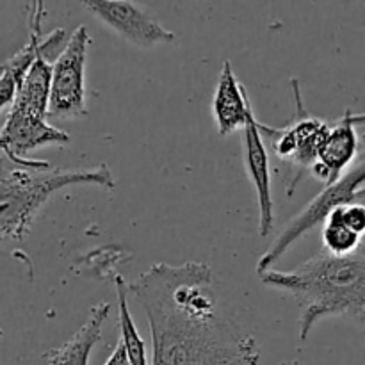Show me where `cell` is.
<instances>
[{
	"label": "cell",
	"instance_id": "ba28073f",
	"mask_svg": "<svg viewBox=\"0 0 365 365\" xmlns=\"http://www.w3.org/2000/svg\"><path fill=\"white\" fill-rule=\"evenodd\" d=\"M84 9L113 29L116 34L141 48L175 41V34L163 27L145 9L127 0H86Z\"/></svg>",
	"mask_w": 365,
	"mask_h": 365
},
{
	"label": "cell",
	"instance_id": "5b68a950",
	"mask_svg": "<svg viewBox=\"0 0 365 365\" xmlns=\"http://www.w3.org/2000/svg\"><path fill=\"white\" fill-rule=\"evenodd\" d=\"M362 198H365V150L360 152L359 159L335 184L327 185L316 198L310 200L309 205L302 212L296 214L294 220L278 234L273 245L257 262V274L273 269L274 264L289 252V248L298 239L309 234L316 225L324 223L331 210L349 205V203H356Z\"/></svg>",
	"mask_w": 365,
	"mask_h": 365
},
{
	"label": "cell",
	"instance_id": "9c48e42d",
	"mask_svg": "<svg viewBox=\"0 0 365 365\" xmlns=\"http://www.w3.org/2000/svg\"><path fill=\"white\" fill-rule=\"evenodd\" d=\"M359 125H365V113L356 114L351 109H346L331 125L330 135L319 153V163L312 170L314 177L324 182V185L335 184L359 159Z\"/></svg>",
	"mask_w": 365,
	"mask_h": 365
},
{
	"label": "cell",
	"instance_id": "4fadbf2b",
	"mask_svg": "<svg viewBox=\"0 0 365 365\" xmlns=\"http://www.w3.org/2000/svg\"><path fill=\"white\" fill-rule=\"evenodd\" d=\"M109 314L110 305L107 302L93 305L88 319L78 331H75L73 337L43 353L46 365H89V356L96 342L102 339V328Z\"/></svg>",
	"mask_w": 365,
	"mask_h": 365
},
{
	"label": "cell",
	"instance_id": "e0dca14e",
	"mask_svg": "<svg viewBox=\"0 0 365 365\" xmlns=\"http://www.w3.org/2000/svg\"><path fill=\"white\" fill-rule=\"evenodd\" d=\"M103 365H130V360H128V353H127V348H125L123 341H118L116 348H114V351L110 353V356L107 359V362Z\"/></svg>",
	"mask_w": 365,
	"mask_h": 365
},
{
	"label": "cell",
	"instance_id": "2e32d148",
	"mask_svg": "<svg viewBox=\"0 0 365 365\" xmlns=\"http://www.w3.org/2000/svg\"><path fill=\"white\" fill-rule=\"evenodd\" d=\"M330 214H335L342 223L348 228H351L353 232H356L359 235L365 237V205L364 203H349V205L339 207V209L331 210ZM328 214V216H330Z\"/></svg>",
	"mask_w": 365,
	"mask_h": 365
},
{
	"label": "cell",
	"instance_id": "7a4b0ae2",
	"mask_svg": "<svg viewBox=\"0 0 365 365\" xmlns=\"http://www.w3.org/2000/svg\"><path fill=\"white\" fill-rule=\"evenodd\" d=\"M259 277L269 287L292 296L303 309L299 342L309 339L323 317L346 316L365 323V237L349 255L335 257L321 250L296 269H267Z\"/></svg>",
	"mask_w": 365,
	"mask_h": 365
},
{
	"label": "cell",
	"instance_id": "8fae6325",
	"mask_svg": "<svg viewBox=\"0 0 365 365\" xmlns=\"http://www.w3.org/2000/svg\"><path fill=\"white\" fill-rule=\"evenodd\" d=\"M43 21H45V4L31 2L27 45L2 64V75H0V107L2 109L13 106L29 70L45 46L46 36L43 34Z\"/></svg>",
	"mask_w": 365,
	"mask_h": 365
},
{
	"label": "cell",
	"instance_id": "ac0fdd59",
	"mask_svg": "<svg viewBox=\"0 0 365 365\" xmlns=\"http://www.w3.org/2000/svg\"><path fill=\"white\" fill-rule=\"evenodd\" d=\"M280 365H303V364L298 362V360H292V362H285V364H280Z\"/></svg>",
	"mask_w": 365,
	"mask_h": 365
},
{
	"label": "cell",
	"instance_id": "52a82bcc",
	"mask_svg": "<svg viewBox=\"0 0 365 365\" xmlns=\"http://www.w3.org/2000/svg\"><path fill=\"white\" fill-rule=\"evenodd\" d=\"M70 141V134L50 125L46 118L34 116L14 107L7 113L0 134V148L4 155L24 170L34 171L50 170L52 166L48 160L29 159V152L48 145H68Z\"/></svg>",
	"mask_w": 365,
	"mask_h": 365
},
{
	"label": "cell",
	"instance_id": "9a60e30c",
	"mask_svg": "<svg viewBox=\"0 0 365 365\" xmlns=\"http://www.w3.org/2000/svg\"><path fill=\"white\" fill-rule=\"evenodd\" d=\"M321 239H323V250L330 255L344 257L355 252L360 245H362L364 237L353 232L351 228L346 227L335 214L324 220L323 232H321Z\"/></svg>",
	"mask_w": 365,
	"mask_h": 365
},
{
	"label": "cell",
	"instance_id": "30bf717a",
	"mask_svg": "<svg viewBox=\"0 0 365 365\" xmlns=\"http://www.w3.org/2000/svg\"><path fill=\"white\" fill-rule=\"evenodd\" d=\"M245 164L253 189H255L257 207H259V232L262 237H267L274 228L269 153L266 148V139L260 130V123L257 121L253 110L245 127Z\"/></svg>",
	"mask_w": 365,
	"mask_h": 365
},
{
	"label": "cell",
	"instance_id": "7c38bea8",
	"mask_svg": "<svg viewBox=\"0 0 365 365\" xmlns=\"http://www.w3.org/2000/svg\"><path fill=\"white\" fill-rule=\"evenodd\" d=\"M252 110V100L245 84L239 82L230 61H225L212 98V114L217 132L221 135H228L239 128H245Z\"/></svg>",
	"mask_w": 365,
	"mask_h": 365
},
{
	"label": "cell",
	"instance_id": "277c9868",
	"mask_svg": "<svg viewBox=\"0 0 365 365\" xmlns=\"http://www.w3.org/2000/svg\"><path fill=\"white\" fill-rule=\"evenodd\" d=\"M291 88L296 107L292 120L285 127H269V125L260 123L264 139L271 143L277 159L289 164V170H291L289 196L294 195L299 180L319 163V153L331 130V125L328 121L309 113L303 103L298 78H291Z\"/></svg>",
	"mask_w": 365,
	"mask_h": 365
},
{
	"label": "cell",
	"instance_id": "5bb4252c",
	"mask_svg": "<svg viewBox=\"0 0 365 365\" xmlns=\"http://www.w3.org/2000/svg\"><path fill=\"white\" fill-rule=\"evenodd\" d=\"M114 289H116V299H118V324H120L121 341H123L125 348H127L128 360L130 365H152L146 355V344L143 337L139 335L138 327H135L134 319H132L130 309H128V284L123 280L121 274H114L113 278Z\"/></svg>",
	"mask_w": 365,
	"mask_h": 365
},
{
	"label": "cell",
	"instance_id": "8992f818",
	"mask_svg": "<svg viewBox=\"0 0 365 365\" xmlns=\"http://www.w3.org/2000/svg\"><path fill=\"white\" fill-rule=\"evenodd\" d=\"M91 45L86 25H78L68 38L66 46L53 61L48 118L75 120L88 114L86 103V64Z\"/></svg>",
	"mask_w": 365,
	"mask_h": 365
},
{
	"label": "cell",
	"instance_id": "3957f363",
	"mask_svg": "<svg viewBox=\"0 0 365 365\" xmlns=\"http://www.w3.org/2000/svg\"><path fill=\"white\" fill-rule=\"evenodd\" d=\"M70 185L116 187L113 171L102 163L81 170H4L0 178V232L4 239L21 241L31 232L36 216L53 192Z\"/></svg>",
	"mask_w": 365,
	"mask_h": 365
},
{
	"label": "cell",
	"instance_id": "6da1fadb",
	"mask_svg": "<svg viewBox=\"0 0 365 365\" xmlns=\"http://www.w3.org/2000/svg\"><path fill=\"white\" fill-rule=\"evenodd\" d=\"M152 337V365H259L260 346L221 296L205 262H157L128 284Z\"/></svg>",
	"mask_w": 365,
	"mask_h": 365
}]
</instances>
